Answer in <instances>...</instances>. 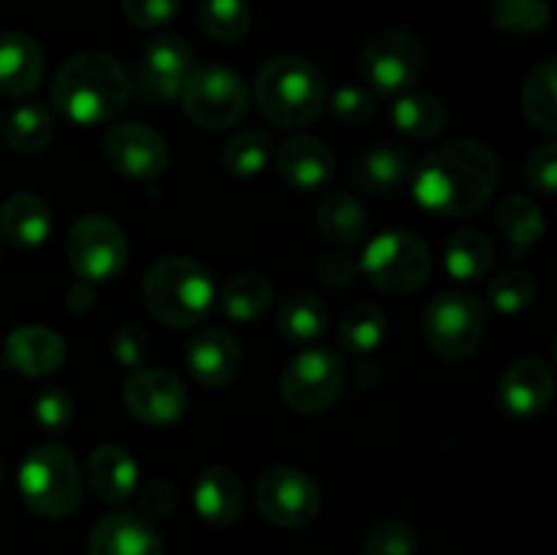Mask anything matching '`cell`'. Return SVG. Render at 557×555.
Masks as SVG:
<instances>
[{
  "label": "cell",
  "instance_id": "6da1fadb",
  "mask_svg": "<svg viewBox=\"0 0 557 555\" xmlns=\"http://www.w3.org/2000/svg\"><path fill=\"white\" fill-rule=\"evenodd\" d=\"M500 183V163L487 145L455 139L435 147L413 169L419 207L441 218H466L487 207Z\"/></svg>",
  "mask_w": 557,
  "mask_h": 555
},
{
  "label": "cell",
  "instance_id": "7a4b0ae2",
  "mask_svg": "<svg viewBox=\"0 0 557 555\" xmlns=\"http://www.w3.org/2000/svg\"><path fill=\"white\" fill-rule=\"evenodd\" d=\"M131 96L123 65L103 52H79L65 60L52 82V103L69 123L101 125L117 118Z\"/></svg>",
  "mask_w": 557,
  "mask_h": 555
},
{
  "label": "cell",
  "instance_id": "3957f363",
  "mask_svg": "<svg viewBox=\"0 0 557 555\" xmlns=\"http://www.w3.org/2000/svg\"><path fill=\"white\" fill-rule=\"evenodd\" d=\"M256 103L277 128H302L326 103L324 74L299 54L270 58L256 74Z\"/></svg>",
  "mask_w": 557,
  "mask_h": 555
},
{
  "label": "cell",
  "instance_id": "277c9868",
  "mask_svg": "<svg viewBox=\"0 0 557 555\" xmlns=\"http://www.w3.org/2000/svg\"><path fill=\"white\" fill-rule=\"evenodd\" d=\"M141 299L161 324L188 330L210 316L215 283L199 261L188 256H163L147 270Z\"/></svg>",
  "mask_w": 557,
  "mask_h": 555
},
{
  "label": "cell",
  "instance_id": "5b68a950",
  "mask_svg": "<svg viewBox=\"0 0 557 555\" xmlns=\"http://www.w3.org/2000/svg\"><path fill=\"white\" fill-rule=\"evenodd\" d=\"M16 482L27 509L44 520H65L82 501L79 466L63 444H41L27 452Z\"/></svg>",
  "mask_w": 557,
  "mask_h": 555
},
{
  "label": "cell",
  "instance_id": "8992f818",
  "mask_svg": "<svg viewBox=\"0 0 557 555\" xmlns=\"http://www.w3.org/2000/svg\"><path fill=\"white\" fill-rule=\"evenodd\" d=\"M422 335L441 359H468L487 335V310L468 292H441L424 305Z\"/></svg>",
  "mask_w": 557,
  "mask_h": 555
},
{
  "label": "cell",
  "instance_id": "52a82bcc",
  "mask_svg": "<svg viewBox=\"0 0 557 555\" xmlns=\"http://www.w3.org/2000/svg\"><path fill=\"white\" fill-rule=\"evenodd\" d=\"M430 248L422 237L406 229H389L373 237L359 259V270L379 292L406 297L419 292L430 275Z\"/></svg>",
  "mask_w": 557,
  "mask_h": 555
},
{
  "label": "cell",
  "instance_id": "ba28073f",
  "mask_svg": "<svg viewBox=\"0 0 557 555\" xmlns=\"http://www.w3.org/2000/svg\"><path fill=\"white\" fill-rule=\"evenodd\" d=\"M180 103L199 128L226 131L243 123L248 114L250 90L237 71L223 65H201L185 79Z\"/></svg>",
  "mask_w": 557,
  "mask_h": 555
},
{
  "label": "cell",
  "instance_id": "9c48e42d",
  "mask_svg": "<svg viewBox=\"0 0 557 555\" xmlns=\"http://www.w3.org/2000/svg\"><path fill=\"white\" fill-rule=\"evenodd\" d=\"M65 254L79 281L107 283L128 264V239L112 218L90 212L71 223Z\"/></svg>",
  "mask_w": 557,
  "mask_h": 555
},
{
  "label": "cell",
  "instance_id": "30bf717a",
  "mask_svg": "<svg viewBox=\"0 0 557 555\" xmlns=\"http://www.w3.org/2000/svg\"><path fill=\"white\" fill-rule=\"evenodd\" d=\"M343 390H346V368L330 348H305L283 368L281 395L297 414L326 411L341 400Z\"/></svg>",
  "mask_w": 557,
  "mask_h": 555
},
{
  "label": "cell",
  "instance_id": "8fae6325",
  "mask_svg": "<svg viewBox=\"0 0 557 555\" xmlns=\"http://www.w3.org/2000/svg\"><path fill=\"white\" fill-rule=\"evenodd\" d=\"M256 506L277 528H305L319 517L321 490L310 473L292 466L267 468L256 482Z\"/></svg>",
  "mask_w": 557,
  "mask_h": 555
},
{
  "label": "cell",
  "instance_id": "7c38bea8",
  "mask_svg": "<svg viewBox=\"0 0 557 555\" xmlns=\"http://www.w3.org/2000/svg\"><path fill=\"white\" fill-rule=\"evenodd\" d=\"M424 71V49L411 33L384 30L368 41L362 52V74L379 92L411 90Z\"/></svg>",
  "mask_w": 557,
  "mask_h": 555
},
{
  "label": "cell",
  "instance_id": "4fadbf2b",
  "mask_svg": "<svg viewBox=\"0 0 557 555\" xmlns=\"http://www.w3.org/2000/svg\"><path fill=\"white\" fill-rule=\"evenodd\" d=\"M123 403L136 422L166 428L188 411V390L169 370L139 368L125 379Z\"/></svg>",
  "mask_w": 557,
  "mask_h": 555
},
{
  "label": "cell",
  "instance_id": "5bb4252c",
  "mask_svg": "<svg viewBox=\"0 0 557 555\" xmlns=\"http://www.w3.org/2000/svg\"><path fill=\"white\" fill-rule=\"evenodd\" d=\"M194 71V52L188 44L172 33H158L141 49L139 90L141 98L156 107L180 101L185 79Z\"/></svg>",
  "mask_w": 557,
  "mask_h": 555
},
{
  "label": "cell",
  "instance_id": "9a60e30c",
  "mask_svg": "<svg viewBox=\"0 0 557 555\" xmlns=\"http://www.w3.org/2000/svg\"><path fill=\"white\" fill-rule=\"evenodd\" d=\"M103 158L131 180H156L169 169V145L158 131L141 123H120L103 134Z\"/></svg>",
  "mask_w": 557,
  "mask_h": 555
},
{
  "label": "cell",
  "instance_id": "2e32d148",
  "mask_svg": "<svg viewBox=\"0 0 557 555\" xmlns=\"http://www.w3.org/2000/svg\"><path fill=\"white\" fill-rule=\"evenodd\" d=\"M557 381L553 368L539 357L517 359L498 384V403L517 419H531L547 411L555 400Z\"/></svg>",
  "mask_w": 557,
  "mask_h": 555
},
{
  "label": "cell",
  "instance_id": "e0dca14e",
  "mask_svg": "<svg viewBox=\"0 0 557 555\" xmlns=\"http://www.w3.org/2000/svg\"><path fill=\"white\" fill-rule=\"evenodd\" d=\"M275 166L283 183L302 194L330 185L335 177V156L326 147V141L315 139L310 134L288 136L275 152Z\"/></svg>",
  "mask_w": 557,
  "mask_h": 555
},
{
  "label": "cell",
  "instance_id": "ac0fdd59",
  "mask_svg": "<svg viewBox=\"0 0 557 555\" xmlns=\"http://www.w3.org/2000/svg\"><path fill=\"white\" fill-rule=\"evenodd\" d=\"M185 365L201 386L218 390L237 379L239 365H243V348H239L237 337L228 335L226 330L207 326L188 341Z\"/></svg>",
  "mask_w": 557,
  "mask_h": 555
},
{
  "label": "cell",
  "instance_id": "d6986e66",
  "mask_svg": "<svg viewBox=\"0 0 557 555\" xmlns=\"http://www.w3.org/2000/svg\"><path fill=\"white\" fill-rule=\"evenodd\" d=\"M87 555H163V542L139 511H114L92 528Z\"/></svg>",
  "mask_w": 557,
  "mask_h": 555
},
{
  "label": "cell",
  "instance_id": "ffe728a7",
  "mask_svg": "<svg viewBox=\"0 0 557 555\" xmlns=\"http://www.w3.org/2000/svg\"><path fill=\"white\" fill-rule=\"evenodd\" d=\"M3 359L27 379H44L63 368L65 341L47 326H20L5 337Z\"/></svg>",
  "mask_w": 557,
  "mask_h": 555
},
{
  "label": "cell",
  "instance_id": "44dd1931",
  "mask_svg": "<svg viewBox=\"0 0 557 555\" xmlns=\"http://www.w3.org/2000/svg\"><path fill=\"white\" fill-rule=\"evenodd\" d=\"M87 484L107 504H125L139 490V466L120 444H98L85 462Z\"/></svg>",
  "mask_w": 557,
  "mask_h": 555
},
{
  "label": "cell",
  "instance_id": "7402d4cb",
  "mask_svg": "<svg viewBox=\"0 0 557 555\" xmlns=\"http://www.w3.org/2000/svg\"><path fill=\"white\" fill-rule=\"evenodd\" d=\"M44 49L27 33H0V92L3 96H30L44 79Z\"/></svg>",
  "mask_w": 557,
  "mask_h": 555
},
{
  "label": "cell",
  "instance_id": "603a6c76",
  "mask_svg": "<svg viewBox=\"0 0 557 555\" xmlns=\"http://www.w3.org/2000/svg\"><path fill=\"white\" fill-rule=\"evenodd\" d=\"M194 506L212 526H232L245 509V484L237 471L223 466L205 468L194 484Z\"/></svg>",
  "mask_w": 557,
  "mask_h": 555
},
{
  "label": "cell",
  "instance_id": "cb8c5ba5",
  "mask_svg": "<svg viewBox=\"0 0 557 555\" xmlns=\"http://www.w3.org/2000/svg\"><path fill=\"white\" fill-rule=\"evenodd\" d=\"M413 156L403 145H375L354 163V183L370 196H389L413 177Z\"/></svg>",
  "mask_w": 557,
  "mask_h": 555
},
{
  "label": "cell",
  "instance_id": "d4e9b609",
  "mask_svg": "<svg viewBox=\"0 0 557 555\" xmlns=\"http://www.w3.org/2000/svg\"><path fill=\"white\" fill-rule=\"evenodd\" d=\"M0 232L16 248H38L52 234V210L41 196L22 190L0 207Z\"/></svg>",
  "mask_w": 557,
  "mask_h": 555
},
{
  "label": "cell",
  "instance_id": "484cf974",
  "mask_svg": "<svg viewBox=\"0 0 557 555\" xmlns=\"http://www.w3.org/2000/svg\"><path fill=\"white\" fill-rule=\"evenodd\" d=\"M326 324H330V308L313 292H294L277 305L275 326L283 341L308 346L324 335Z\"/></svg>",
  "mask_w": 557,
  "mask_h": 555
},
{
  "label": "cell",
  "instance_id": "4316f807",
  "mask_svg": "<svg viewBox=\"0 0 557 555\" xmlns=\"http://www.w3.org/2000/svg\"><path fill=\"white\" fill-rule=\"evenodd\" d=\"M495 261L493 243L479 229H460L449 237L444 254V267L455 281L473 283L490 275Z\"/></svg>",
  "mask_w": 557,
  "mask_h": 555
},
{
  "label": "cell",
  "instance_id": "83f0119b",
  "mask_svg": "<svg viewBox=\"0 0 557 555\" xmlns=\"http://www.w3.org/2000/svg\"><path fill=\"white\" fill-rule=\"evenodd\" d=\"M392 123L411 139H435L446 128V107L433 92L406 90L392 107Z\"/></svg>",
  "mask_w": 557,
  "mask_h": 555
},
{
  "label": "cell",
  "instance_id": "f1b7e54d",
  "mask_svg": "<svg viewBox=\"0 0 557 555\" xmlns=\"http://www.w3.org/2000/svg\"><path fill=\"white\" fill-rule=\"evenodd\" d=\"M315 223H319L321 237L332 245H354L368 232V215H364L362 201L343 190L324 196Z\"/></svg>",
  "mask_w": 557,
  "mask_h": 555
},
{
  "label": "cell",
  "instance_id": "f546056e",
  "mask_svg": "<svg viewBox=\"0 0 557 555\" xmlns=\"http://www.w3.org/2000/svg\"><path fill=\"white\" fill-rule=\"evenodd\" d=\"M272 299H275L272 283L261 272H239L223 286L221 308L226 319L250 324L270 310Z\"/></svg>",
  "mask_w": 557,
  "mask_h": 555
},
{
  "label": "cell",
  "instance_id": "4dcf8cb0",
  "mask_svg": "<svg viewBox=\"0 0 557 555\" xmlns=\"http://www.w3.org/2000/svg\"><path fill=\"white\" fill-rule=\"evenodd\" d=\"M522 112L528 123L557 136V58L544 60L522 85Z\"/></svg>",
  "mask_w": 557,
  "mask_h": 555
},
{
  "label": "cell",
  "instance_id": "1f68e13d",
  "mask_svg": "<svg viewBox=\"0 0 557 555\" xmlns=\"http://www.w3.org/2000/svg\"><path fill=\"white\" fill-rule=\"evenodd\" d=\"M495 226L509 239L515 254H522L531 245H536L544 234V215L539 205L528 196L511 194L495 210Z\"/></svg>",
  "mask_w": 557,
  "mask_h": 555
},
{
  "label": "cell",
  "instance_id": "d6a6232c",
  "mask_svg": "<svg viewBox=\"0 0 557 555\" xmlns=\"http://www.w3.org/2000/svg\"><path fill=\"white\" fill-rule=\"evenodd\" d=\"M54 118L44 103H20L5 120V141L22 156H36L52 141Z\"/></svg>",
  "mask_w": 557,
  "mask_h": 555
},
{
  "label": "cell",
  "instance_id": "836d02e7",
  "mask_svg": "<svg viewBox=\"0 0 557 555\" xmlns=\"http://www.w3.org/2000/svg\"><path fill=\"white\" fill-rule=\"evenodd\" d=\"M223 166L234 177H256L270 166L275 158L270 131L264 128H243L223 145Z\"/></svg>",
  "mask_w": 557,
  "mask_h": 555
},
{
  "label": "cell",
  "instance_id": "e575fe53",
  "mask_svg": "<svg viewBox=\"0 0 557 555\" xmlns=\"http://www.w3.org/2000/svg\"><path fill=\"white\" fill-rule=\"evenodd\" d=\"M337 335L346 351L351 354H370L381 348V343L389 335V321L379 305L357 303L343 313Z\"/></svg>",
  "mask_w": 557,
  "mask_h": 555
},
{
  "label": "cell",
  "instance_id": "d590c367",
  "mask_svg": "<svg viewBox=\"0 0 557 555\" xmlns=\"http://www.w3.org/2000/svg\"><path fill=\"white\" fill-rule=\"evenodd\" d=\"M253 22L248 0H201L199 25L210 38L221 44H232L245 38Z\"/></svg>",
  "mask_w": 557,
  "mask_h": 555
},
{
  "label": "cell",
  "instance_id": "8d00e7d4",
  "mask_svg": "<svg viewBox=\"0 0 557 555\" xmlns=\"http://www.w3.org/2000/svg\"><path fill=\"white\" fill-rule=\"evenodd\" d=\"M536 278L528 270H517V267L498 272L487 283L490 305L504 316H517L525 308H531L533 299H536Z\"/></svg>",
  "mask_w": 557,
  "mask_h": 555
},
{
  "label": "cell",
  "instance_id": "74e56055",
  "mask_svg": "<svg viewBox=\"0 0 557 555\" xmlns=\"http://www.w3.org/2000/svg\"><path fill=\"white\" fill-rule=\"evenodd\" d=\"M490 14L500 30L515 33V36L542 33L553 20V9L547 0H495Z\"/></svg>",
  "mask_w": 557,
  "mask_h": 555
},
{
  "label": "cell",
  "instance_id": "f35d334b",
  "mask_svg": "<svg viewBox=\"0 0 557 555\" xmlns=\"http://www.w3.org/2000/svg\"><path fill=\"white\" fill-rule=\"evenodd\" d=\"M364 555H413L417 531L406 520H384L364 536Z\"/></svg>",
  "mask_w": 557,
  "mask_h": 555
},
{
  "label": "cell",
  "instance_id": "ab89813d",
  "mask_svg": "<svg viewBox=\"0 0 557 555\" xmlns=\"http://www.w3.org/2000/svg\"><path fill=\"white\" fill-rule=\"evenodd\" d=\"M33 414L47 433H65L76 417V403L63 386H47L36 395Z\"/></svg>",
  "mask_w": 557,
  "mask_h": 555
},
{
  "label": "cell",
  "instance_id": "60d3db41",
  "mask_svg": "<svg viewBox=\"0 0 557 555\" xmlns=\"http://www.w3.org/2000/svg\"><path fill=\"white\" fill-rule=\"evenodd\" d=\"M332 118L337 125L346 128H359L375 118V98L364 87H341L330 101Z\"/></svg>",
  "mask_w": 557,
  "mask_h": 555
},
{
  "label": "cell",
  "instance_id": "b9f144b4",
  "mask_svg": "<svg viewBox=\"0 0 557 555\" xmlns=\"http://www.w3.org/2000/svg\"><path fill=\"white\" fill-rule=\"evenodd\" d=\"M183 9V0H123V14L139 30H158L169 25Z\"/></svg>",
  "mask_w": 557,
  "mask_h": 555
},
{
  "label": "cell",
  "instance_id": "7bdbcfd3",
  "mask_svg": "<svg viewBox=\"0 0 557 555\" xmlns=\"http://www.w3.org/2000/svg\"><path fill=\"white\" fill-rule=\"evenodd\" d=\"M525 180L539 194H557V139L544 141L528 156Z\"/></svg>",
  "mask_w": 557,
  "mask_h": 555
},
{
  "label": "cell",
  "instance_id": "ee69618b",
  "mask_svg": "<svg viewBox=\"0 0 557 555\" xmlns=\"http://www.w3.org/2000/svg\"><path fill=\"white\" fill-rule=\"evenodd\" d=\"M112 354L123 368L139 370L150 357V337L136 324L120 326L112 337Z\"/></svg>",
  "mask_w": 557,
  "mask_h": 555
},
{
  "label": "cell",
  "instance_id": "f6af8a7d",
  "mask_svg": "<svg viewBox=\"0 0 557 555\" xmlns=\"http://www.w3.org/2000/svg\"><path fill=\"white\" fill-rule=\"evenodd\" d=\"M136 493H139V515L147 517L150 522L166 520L177 509V488L163 482V479H152Z\"/></svg>",
  "mask_w": 557,
  "mask_h": 555
},
{
  "label": "cell",
  "instance_id": "bcb514c9",
  "mask_svg": "<svg viewBox=\"0 0 557 555\" xmlns=\"http://www.w3.org/2000/svg\"><path fill=\"white\" fill-rule=\"evenodd\" d=\"M359 272H362L359 270V261L351 254H343V250H330V254H324L315 261V275L330 288L351 286L359 278Z\"/></svg>",
  "mask_w": 557,
  "mask_h": 555
},
{
  "label": "cell",
  "instance_id": "7dc6e473",
  "mask_svg": "<svg viewBox=\"0 0 557 555\" xmlns=\"http://www.w3.org/2000/svg\"><path fill=\"white\" fill-rule=\"evenodd\" d=\"M92 303H96V294H92L90 283L87 281L74 283V286L69 288V299H65V305H69L71 313H87V310L92 308Z\"/></svg>",
  "mask_w": 557,
  "mask_h": 555
},
{
  "label": "cell",
  "instance_id": "c3c4849f",
  "mask_svg": "<svg viewBox=\"0 0 557 555\" xmlns=\"http://www.w3.org/2000/svg\"><path fill=\"white\" fill-rule=\"evenodd\" d=\"M553 357H555V365H557V337H555V346H553Z\"/></svg>",
  "mask_w": 557,
  "mask_h": 555
},
{
  "label": "cell",
  "instance_id": "681fc988",
  "mask_svg": "<svg viewBox=\"0 0 557 555\" xmlns=\"http://www.w3.org/2000/svg\"><path fill=\"white\" fill-rule=\"evenodd\" d=\"M0 484H3V462H0Z\"/></svg>",
  "mask_w": 557,
  "mask_h": 555
},
{
  "label": "cell",
  "instance_id": "f907efd6",
  "mask_svg": "<svg viewBox=\"0 0 557 555\" xmlns=\"http://www.w3.org/2000/svg\"><path fill=\"white\" fill-rule=\"evenodd\" d=\"M0 131H3V123H0Z\"/></svg>",
  "mask_w": 557,
  "mask_h": 555
}]
</instances>
